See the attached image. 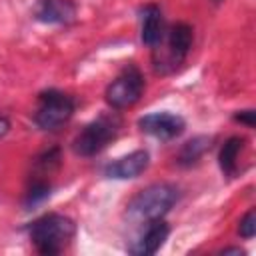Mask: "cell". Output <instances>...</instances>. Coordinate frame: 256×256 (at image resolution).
<instances>
[{
    "instance_id": "obj_1",
    "label": "cell",
    "mask_w": 256,
    "mask_h": 256,
    "mask_svg": "<svg viewBox=\"0 0 256 256\" xmlns=\"http://www.w3.org/2000/svg\"><path fill=\"white\" fill-rule=\"evenodd\" d=\"M28 236L36 248V252L44 256H56L68 248V244L76 236V222L58 212H48L36 218L28 226Z\"/></svg>"
},
{
    "instance_id": "obj_2",
    "label": "cell",
    "mask_w": 256,
    "mask_h": 256,
    "mask_svg": "<svg viewBox=\"0 0 256 256\" xmlns=\"http://www.w3.org/2000/svg\"><path fill=\"white\" fill-rule=\"evenodd\" d=\"M180 200L178 186L170 182H154L140 190L126 206V214L134 222H152L158 218H164L174 204Z\"/></svg>"
},
{
    "instance_id": "obj_3",
    "label": "cell",
    "mask_w": 256,
    "mask_h": 256,
    "mask_svg": "<svg viewBox=\"0 0 256 256\" xmlns=\"http://www.w3.org/2000/svg\"><path fill=\"white\" fill-rule=\"evenodd\" d=\"M120 126H122V120L118 118V114H102L96 120L88 122L72 142L74 154L82 158H92L100 154L118 136Z\"/></svg>"
},
{
    "instance_id": "obj_4",
    "label": "cell",
    "mask_w": 256,
    "mask_h": 256,
    "mask_svg": "<svg viewBox=\"0 0 256 256\" xmlns=\"http://www.w3.org/2000/svg\"><path fill=\"white\" fill-rule=\"evenodd\" d=\"M74 110H76V102L70 94L56 88H48L38 94V106L34 110L32 120L40 130L56 132L64 124H68Z\"/></svg>"
},
{
    "instance_id": "obj_5",
    "label": "cell",
    "mask_w": 256,
    "mask_h": 256,
    "mask_svg": "<svg viewBox=\"0 0 256 256\" xmlns=\"http://www.w3.org/2000/svg\"><path fill=\"white\" fill-rule=\"evenodd\" d=\"M146 90V80L142 70L136 64H126L118 76L106 86V102L112 110H126L130 106H134L142 94Z\"/></svg>"
},
{
    "instance_id": "obj_6",
    "label": "cell",
    "mask_w": 256,
    "mask_h": 256,
    "mask_svg": "<svg viewBox=\"0 0 256 256\" xmlns=\"http://www.w3.org/2000/svg\"><path fill=\"white\" fill-rule=\"evenodd\" d=\"M142 132L158 138V140H174L186 130V120L172 112H150L138 120Z\"/></svg>"
},
{
    "instance_id": "obj_7",
    "label": "cell",
    "mask_w": 256,
    "mask_h": 256,
    "mask_svg": "<svg viewBox=\"0 0 256 256\" xmlns=\"http://www.w3.org/2000/svg\"><path fill=\"white\" fill-rule=\"evenodd\" d=\"M150 166V154L148 150L140 148L134 150L126 156H120L112 162H108L104 166V176L106 178H114V180H130V178H138L140 174H144Z\"/></svg>"
},
{
    "instance_id": "obj_8",
    "label": "cell",
    "mask_w": 256,
    "mask_h": 256,
    "mask_svg": "<svg viewBox=\"0 0 256 256\" xmlns=\"http://www.w3.org/2000/svg\"><path fill=\"white\" fill-rule=\"evenodd\" d=\"M168 236H170V226L164 222V218L146 222L144 232L128 246V252L134 254V256H150V254H156L164 246V242L168 240Z\"/></svg>"
},
{
    "instance_id": "obj_9",
    "label": "cell",
    "mask_w": 256,
    "mask_h": 256,
    "mask_svg": "<svg viewBox=\"0 0 256 256\" xmlns=\"http://www.w3.org/2000/svg\"><path fill=\"white\" fill-rule=\"evenodd\" d=\"M32 14L42 24H72L76 20V4L72 0H36Z\"/></svg>"
},
{
    "instance_id": "obj_10",
    "label": "cell",
    "mask_w": 256,
    "mask_h": 256,
    "mask_svg": "<svg viewBox=\"0 0 256 256\" xmlns=\"http://www.w3.org/2000/svg\"><path fill=\"white\" fill-rule=\"evenodd\" d=\"M140 40L150 48H158L164 40V16L160 6L146 4L142 8V22H140Z\"/></svg>"
},
{
    "instance_id": "obj_11",
    "label": "cell",
    "mask_w": 256,
    "mask_h": 256,
    "mask_svg": "<svg viewBox=\"0 0 256 256\" xmlns=\"http://www.w3.org/2000/svg\"><path fill=\"white\" fill-rule=\"evenodd\" d=\"M194 42V30L186 22H176L168 30V56L172 64H182L192 48Z\"/></svg>"
},
{
    "instance_id": "obj_12",
    "label": "cell",
    "mask_w": 256,
    "mask_h": 256,
    "mask_svg": "<svg viewBox=\"0 0 256 256\" xmlns=\"http://www.w3.org/2000/svg\"><path fill=\"white\" fill-rule=\"evenodd\" d=\"M244 144H246V140L242 136H230L222 144L220 154H218V164H220V170L224 172V176L234 178L238 174V160L244 150Z\"/></svg>"
},
{
    "instance_id": "obj_13",
    "label": "cell",
    "mask_w": 256,
    "mask_h": 256,
    "mask_svg": "<svg viewBox=\"0 0 256 256\" xmlns=\"http://www.w3.org/2000/svg\"><path fill=\"white\" fill-rule=\"evenodd\" d=\"M210 144H212V138H210V136H196V138L188 140V142L180 148V152H178V156H176V164H178V166H184V168L194 166V164L210 150Z\"/></svg>"
},
{
    "instance_id": "obj_14",
    "label": "cell",
    "mask_w": 256,
    "mask_h": 256,
    "mask_svg": "<svg viewBox=\"0 0 256 256\" xmlns=\"http://www.w3.org/2000/svg\"><path fill=\"white\" fill-rule=\"evenodd\" d=\"M50 190H52V184H50L46 178L36 176V178L32 180L30 188L26 190V196H24V206H26V210H30V208L42 204V202L50 196Z\"/></svg>"
},
{
    "instance_id": "obj_15",
    "label": "cell",
    "mask_w": 256,
    "mask_h": 256,
    "mask_svg": "<svg viewBox=\"0 0 256 256\" xmlns=\"http://www.w3.org/2000/svg\"><path fill=\"white\" fill-rule=\"evenodd\" d=\"M238 234H240L244 240L254 238V234H256V212H254V208H250V210L240 218Z\"/></svg>"
},
{
    "instance_id": "obj_16",
    "label": "cell",
    "mask_w": 256,
    "mask_h": 256,
    "mask_svg": "<svg viewBox=\"0 0 256 256\" xmlns=\"http://www.w3.org/2000/svg\"><path fill=\"white\" fill-rule=\"evenodd\" d=\"M234 120L240 122V124H244L246 128H254V126H256V112H254L252 108H248V110H238V112L234 114Z\"/></svg>"
},
{
    "instance_id": "obj_17",
    "label": "cell",
    "mask_w": 256,
    "mask_h": 256,
    "mask_svg": "<svg viewBox=\"0 0 256 256\" xmlns=\"http://www.w3.org/2000/svg\"><path fill=\"white\" fill-rule=\"evenodd\" d=\"M10 128H12L10 118H8V116H4V114H0V138H4V136L10 132Z\"/></svg>"
},
{
    "instance_id": "obj_18",
    "label": "cell",
    "mask_w": 256,
    "mask_h": 256,
    "mask_svg": "<svg viewBox=\"0 0 256 256\" xmlns=\"http://www.w3.org/2000/svg\"><path fill=\"white\" fill-rule=\"evenodd\" d=\"M220 254H244L242 248H222Z\"/></svg>"
},
{
    "instance_id": "obj_19",
    "label": "cell",
    "mask_w": 256,
    "mask_h": 256,
    "mask_svg": "<svg viewBox=\"0 0 256 256\" xmlns=\"http://www.w3.org/2000/svg\"><path fill=\"white\" fill-rule=\"evenodd\" d=\"M212 2H214V4H220V2H222V0H212Z\"/></svg>"
}]
</instances>
